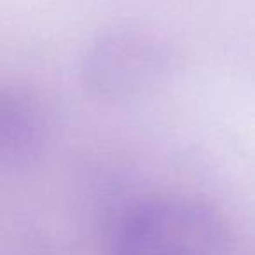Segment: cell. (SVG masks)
I'll list each match as a JSON object with an SVG mask.
<instances>
[{"mask_svg": "<svg viewBox=\"0 0 255 255\" xmlns=\"http://www.w3.org/2000/svg\"><path fill=\"white\" fill-rule=\"evenodd\" d=\"M177 70V54L163 39L138 30L96 37L79 58V84L98 102H128L163 88Z\"/></svg>", "mask_w": 255, "mask_h": 255, "instance_id": "obj_2", "label": "cell"}, {"mask_svg": "<svg viewBox=\"0 0 255 255\" xmlns=\"http://www.w3.org/2000/svg\"><path fill=\"white\" fill-rule=\"evenodd\" d=\"M114 255H229V233L206 203L164 196L129 210L116 231Z\"/></svg>", "mask_w": 255, "mask_h": 255, "instance_id": "obj_1", "label": "cell"}, {"mask_svg": "<svg viewBox=\"0 0 255 255\" xmlns=\"http://www.w3.org/2000/svg\"><path fill=\"white\" fill-rule=\"evenodd\" d=\"M32 89L9 88L0 95V163L21 170L46 154L53 142L54 116Z\"/></svg>", "mask_w": 255, "mask_h": 255, "instance_id": "obj_3", "label": "cell"}]
</instances>
